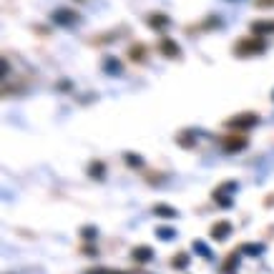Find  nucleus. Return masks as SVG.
Wrapping results in <instances>:
<instances>
[{
	"mask_svg": "<svg viewBox=\"0 0 274 274\" xmlns=\"http://www.w3.org/2000/svg\"><path fill=\"white\" fill-rule=\"evenodd\" d=\"M259 123V116L257 113H252V111H244V113H237V116H232V119H226V128L229 131H249V128H254Z\"/></svg>",
	"mask_w": 274,
	"mask_h": 274,
	"instance_id": "obj_1",
	"label": "nucleus"
},
{
	"mask_svg": "<svg viewBox=\"0 0 274 274\" xmlns=\"http://www.w3.org/2000/svg\"><path fill=\"white\" fill-rule=\"evenodd\" d=\"M264 51H267V43L259 40L257 35L254 38H244V40H239L237 46H234V53L237 55H259V53H264Z\"/></svg>",
	"mask_w": 274,
	"mask_h": 274,
	"instance_id": "obj_2",
	"label": "nucleus"
},
{
	"mask_svg": "<svg viewBox=\"0 0 274 274\" xmlns=\"http://www.w3.org/2000/svg\"><path fill=\"white\" fill-rule=\"evenodd\" d=\"M51 18H53V23H55V25H63V28H68V25H76V23H78L76 10H66V8L55 10Z\"/></svg>",
	"mask_w": 274,
	"mask_h": 274,
	"instance_id": "obj_3",
	"label": "nucleus"
},
{
	"mask_svg": "<svg viewBox=\"0 0 274 274\" xmlns=\"http://www.w3.org/2000/svg\"><path fill=\"white\" fill-rule=\"evenodd\" d=\"M249 146V138L247 136H229L226 141H224V151L226 154H239V151H244V149H247Z\"/></svg>",
	"mask_w": 274,
	"mask_h": 274,
	"instance_id": "obj_4",
	"label": "nucleus"
},
{
	"mask_svg": "<svg viewBox=\"0 0 274 274\" xmlns=\"http://www.w3.org/2000/svg\"><path fill=\"white\" fill-rule=\"evenodd\" d=\"M232 229H234L232 222H226V219H224V222H216V224L211 226V239H214V241H226L229 234H232Z\"/></svg>",
	"mask_w": 274,
	"mask_h": 274,
	"instance_id": "obj_5",
	"label": "nucleus"
},
{
	"mask_svg": "<svg viewBox=\"0 0 274 274\" xmlns=\"http://www.w3.org/2000/svg\"><path fill=\"white\" fill-rule=\"evenodd\" d=\"M131 257H134V262H138V264H149L154 259V249L146 247V244H141V247H134Z\"/></svg>",
	"mask_w": 274,
	"mask_h": 274,
	"instance_id": "obj_6",
	"label": "nucleus"
},
{
	"mask_svg": "<svg viewBox=\"0 0 274 274\" xmlns=\"http://www.w3.org/2000/svg\"><path fill=\"white\" fill-rule=\"evenodd\" d=\"M103 70H106L108 76H121V73H123V66H121L119 58H113V55H106V58H103Z\"/></svg>",
	"mask_w": 274,
	"mask_h": 274,
	"instance_id": "obj_7",
	"label": "nucleus"
},
{
	"mask_svg": "<svg viewBox=\"0 0 274 274\" xmlns=\"http://www.w3.org/2000/svg\"><path fill=\"white\" fill-rule=\"evenodd\" d=\"M88 176L96 181H103L106 179V164L103 161H91L88 164Z\"/></svg>",
	"mask_w": 274,
	"mask_h": 274,
	"instance_id": "obj_8",
	"label": "nucleus"
},
{
	"mask_svg": "<svg viewBox=\"0 0 274 274\" xmlns=\"http://www.w3.org/2000/svg\"><path fill=\"white\" fill-rule=\"evenodd\" d=\"M252 33L254 35H264V33H274V20H254L252 25Z\"/></svg>",
	"mask_w": 274,
	"mask_h": 274,
	"instance_id": "obj_9",
	"label": "nucleus"
},
{
	"mask_svg": "<svg viewBox=\"0 0 274 274\" xmlns=\"http://www.w3.org/2000/svg\"><path fill=\"white\" fill-rule=\"evenodd\" d=\"M158 48H161V53L166 55V58H179V55H181V53H179V46H176V43L171 40V38H164Z\"/></svg>",
	"mask_w": 274,
	"mask_h": 274,
	"instance_id": "obj_10",
	"label": "nucleus"
},
{
	"mask_svg": "<svg viewBox=\"0 0 274 274\" xmlns=\"http://www.w3.org/2000/svg\"><path fill=\"white\" fill-rule=\"evenodd\" d=\"M154 214L161 216V219H176V216H179V211L174 206H169V204H156L154 206Z\"/></svg>",
	"mask_w": 274,
	"mask_h": 274,
	"instance_id": "obj_11",
	"label": "nucleus"
},
{
	"mask_svg": "<svg viewBox=\"0 0 274 274\" xmlns=\"http://www.w3.org/2000/svg\"><path fill=\"white\" fill-rule=\"evenodd\" d=\"M169 16H161V13H156V16H149V25L156 28V31H164V28H169Z\"/></svg>",
	"mask_w": 274,
	"mask_h": 274,
	"instance_id": "obj_12",
	"label": "nucleus"
},
{
	"mask_svg": "<svg viewBox=\"0 0 274 274\" xmlns=\"http://www.w3.org/2000/svg\"><path fill=\"white\" fill-rule=\"evenodd\" d=\"M191 247H194V252H196L199 257H204V259H209V262H211V249H209V244H206V241L194 239V244H191Z\"/></svg>",
	"mask_w": 274,
	"mask_h": 274,
	"instance_id": "obj_13",
	"label": "nucleus"
},
{
	"mask_svg": "<svg viewBox=\"0 0 274 274\" xmlns=\"http://www.w3.org/2000/svg\"><path fill=\"white\" fill-rule=\"evenodd\" d=\"M264 244H241L239 247V252H244V254H249V257H259V254H264Z\"/></svg>",
	"mask_w": 274,
	"mask_h": 274,
	"instance_id": "obj_14",
	"label": "nucleus"
},
{
	"mask_svg": "<svg viewBox=\"0 0 274 274\" xmlns=\"http://www.w3.org/2000/svg\"><path fill=\"white\" fill-rule=\"evenodd\" d=\"M156 237L161 239V241H174V239H176V229H171V226H158V229H156Z\"/></svg>",
	"mask_w": 274,
	"mask_h": 274,
	"instance_id": "obj_15",
	"label": "nucleus"
},
{
	"mask_svg": "<svg viewBox=\"0 0 274 274\" xmlns=\"http://www.w3.org/2000/svg\"><path fill=\"white\" fill-rule=\"evenodd\" d=\"M237 267H239V254L234 252V254H229V257H226V262H224L222 272H224V274H234Z\"/></svg>",
	"mask_w": 274,
	"mask_h": 274,
	"instance_id": "obj_16",
	"label": "nucleus"
},
{
	"mask_svg": "<svg viewBox=\"0 0 274 274\" xmlns=\"http://www.w3.org/2000/svg\"><path fill=\"white\" fill-rule=\"evenodd\" d=\"M171 264H174L176 269H186V267H189V254H186V252H181V254H176L174 259H171Z\"/></svg>",
	"mask_w": 274,
	"mask_h": 274,
	"instance_id": "obj_17",
	"label": "nucleus"
},
{
	"mask_svg": "<svg viewBox=\"0 0 274 274\" xmlns=\"http://www.w3.org/2000/svg\"><path fill=\"white\" fill-rule=\"evenodd\" d=\"M194 134H196V131H184V134H181V136H179L176 141L181 143V146H184V149H191V146H194V143H196V141H194Z\"/></svg>",
	"mask_w": 274,
	"mask_h": 274,
	"instance_id": "obj_18",
	"label": "nucleus"
},
{
	"mask_svg": "<svg viewBox=\"0 0 274 274\" xmlns=\"http://www.w3.org/2000/svg\"><path fill=\"white\" fill-rule=\"evenodd\" d=\"M214 201H216V204H222L224 209H232V199H229L224 191H219V189L214 191Z\"/></svg>",
	"mask_w": 274,
	"mask_h": 274,
	"instance_id": "obj_19",
	"label": "nucleus"
},
{
	"mask_svg": "<svg viewBox=\"0 0 274 274\" xmlns=\"http://www.w3.org/2000/svg\"><path fill=\"white\" fill-rule=\"evenodd\" d=\"M123 158H126V164L131 166V169H138V166H143V158H141L138 154H126Z\"/></svg>",
	"mask_w": 274,
	"mask_h": 274,
	"instance_id": "obj_20",
	"label": "nucleus"
},
{
	"mask_svg": "<svg viewBox=\"0 0 274 274\" xmlns=\"http://www.w3.org/2000/svg\"><path fill=\"white\" fill-rule=\"evenodd\" d=\"M219 191H224V194H234V191H239V181H224V184L219 186Z\"/></svg>",
	"mask_w": 274,
	"mask_h": 274,
	"instance_id": "obj_21",
	"label": "nucleus"
},
{
	"mask_svg": "<svg viewBox=\"0 0 274 274\" xmlns=\"http://www.w3.org/2000/svg\"><path fill=\"white\" fill-rule=\"evenodd\" d=\"M81 237H83V239H88V241H91V239H96V237H98V229L88 224V226H83V232H81Z\"/></svg>",
	"mask_w": 274,
	"mask_h": 274,
	"instance_id": "obj_22",
	"label": "nucleus"
},
{
	"mask_svg": "<svg viewBox=\"0 0 274 274\" xmlns=\"http://www.w3.org/2000/svg\"><path fill=\"white\" fill-rule=\"evenodd\" d=\"M131 58L134 61H143V46H134L131 48Z\"/></svg>",
	"mask_w": 274,
	"mask_h": 274,
	"instance_id": "obj_23",
	"label": "nucleus"
},
{
	"mask_svg": "<svg viewBox=\"0 0 274 274\" xmlns=\"http://www.w3.org/2000/svg\"><path fill=\"white\" fill-rule=\"evenodd\" d=\"M83 252H86V254H88V257H93V254H98V252H96V249H93V247H86V249H83Z\"/></svg>",
	"mask_w": 274,
	"mask_h": 274,
	"instance_id": "obj_24",
	"label": "nucleus"
},
{
	"mask_svg": "<svg viewBox=\"0 0 274 274\" xmlns=\"http://www.w3.org/2000/svg\"><path fill=\"white\" fill-rule=\"evenodd\" d=\"M88 274H108V272H106V269H91Z\"/></svg>",
	"mask_w": 274,
	"mask_h": 274,
	"instance_id": "obj_25",
	"label": "nucleus"
},
{
	"mask_svg": "<svg viewBox=\"0 0 274 274\" xmlns=\"http://www.w3.org/2000/svg\"><path fill=\"white\" fill-rule=\"evenodd\" d=\"M267 204H274V196H269V199H267Z\"/></svg>",
	"mask_w": 274,
	"mask_h": 274,
	"instance_id": "obj_26",
	"label": "nucleus"
},
{
	"mask_svg": "<svg viewBox=\"0 0 274 274\" xmlns=\"http://www.w3.org/2000/svg\"><path fill=\"white\" fill-rule=\"evenodd\" d=\"M113 274H116V272H113ZM126 274H134V272H126Z\"/></svg>",
	"mask_w": 274,
	"mask_h": 274,
	"instance_id": "obj_27",
	"label": "nucleus"
},
{
	"mask_svg": "<svg viewBox=\"0 0 274 274\" xmlns=\"http://www.w3.org/2000/svg\"><path fill=\"white\" fill-rule=\"evenodd\" d=\"M272 98H274V93H272Z\"/></svg>",
	"mask_w": 274,
	"mask_h": 274,
	"instance_id": "obj_28",
	"label": "nucleus"
}]
</instances>
